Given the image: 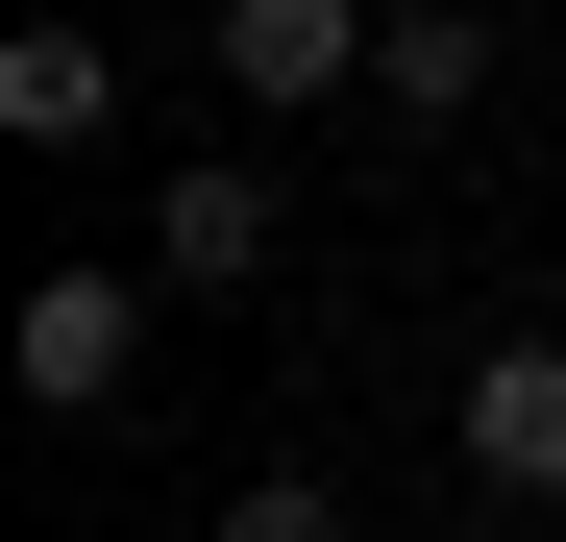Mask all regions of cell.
<instances>
[{"instance_id": "1", "label": "cell", "mask_w": 566, "mask_h": 542, "mask_svg": "<svg viewBox=\"0 0 566 542\" xmlns=\"http://www.w3.org/2000/svg\"><path fill=\"white\" fill-rule=\"evenodd\" d=\"M148 296H172V271H124V247L25 271V321H0V371H25V419H99V395L148 371Z\"/></svg>"}, {"instance_id": "2", "label": "cell", "mask_w": 566, "mask_h": 542, "mask_svg": "<svg viewBox=\"0 0 566 542\" xmlns=\"http://www.w3.org/2000/svg\"><path fill=\"white\" fill-rule=\"evenodd\" d=\"M369 50H395L369 0H222V100H247V124H321V100H369Z\"/></svg>"}, {"instance_id": "3", "label": "cell", "mask_w": 566, "mask_h": 542, "mask_svg": "<svg viewBox=\"0 0 566 542\" xmlns=\"http://www.w3.org/2000/svg\"><path fill=\"white\" fill-rule=\"evenodd\" d=\"M443 444H468V493H517V518H542V493H566V345H542V321H517V345H468V419H443Z\"/></svg>"}, {"instance_id": "4", "label": "cell", "mask_w": 566, "mask_h": 542, "mask_svg": "<svg viewBox=\"0 0 566 542\" xmlns=\"http://www.w3.org/2000/svg\"><path fill=\"white\" fill-rule=\"evenodd\" d=\"M148 271H172V296H247V271H271V173L247 148H172L148 173Z\"/></svg>"}, {"instance_id": "5", "label": "cell", "mask_w": 566, "mask_h": 542, "mask_svg": "<svg viewBox=\"0 0 566 542\" xmlns=\"http://www.w3.org/2000/svg\"><path fill=\"white\" fill-rule=\"evenodd\" d=\"M0 124H25V148H99V124H124V50H99V25L50 0V25L0 50Z\"/></svg>"}, {"instance_id": "6", "label": "cell", "mask_w": 566, "mask_h": 542, "mask_svg": "<svg viewBox=\"0 0 566 542\" xmlns=\"http://www.w3.org/2000/svg\"><path fill=\"white\" fill-rule=\"evenodd\" d=\"M369 100H395V124H468V100H493V25H395V50H369Z\"/></svg>"}, {"instance_id": "7", "label": "cell", "mask_w": 566, "mask_h": 542, "mask_svg": "<svg viewBox=\"0 0 566 542\" xmlns=\"http://www.w3.org/2000/svg\"><path fill=\"white\" fill-rule=\"evenodd\" d=\"M222 542H345V493H321V469H247V493H222Z\"/></svg>"}, {"instance_id": "8", "label": "cell", "mask_w": 566, "mask_h": 542, "mask_svg": "<svg viewBox=\"0 0 566 542\" xmlns=\"http://www.w3.org/2000/svg\"><path fill=\"white\" fill-rule=\"evenodd\" d=\"M369 25H468V0H369Z\"/></svg>"}]
</instances>
